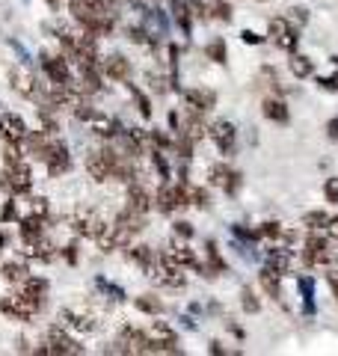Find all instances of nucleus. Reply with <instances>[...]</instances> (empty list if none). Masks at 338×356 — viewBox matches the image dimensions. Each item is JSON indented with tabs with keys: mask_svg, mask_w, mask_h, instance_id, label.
I'll use <instances>...</instances> for the list:
<instances>
[{
	"mask_svg": "<svg viewBox=\"0 0 338 356\" xmlns=\"http://www.w3.org/2000/svg\"><path fill=\"white\" fill-rule=\"evenodd\" d=\"M45 3H48V6H54V9H56V6L63 3V0H45Z\"/></svg>",
	"mask_w": 338,
	"mask_h": 356,
	"instance_id": "13d9d810",
	"label": "nucleus"
},
{
	"mask_svg": "<svg viewBox=\"0 0 338 356\" xmlns=\"http://www.w3.org/2000/svg\"><path fill=\"white\" fill-rule=\"evenodd\" d=\"M208 137L214 140V146H217L223 154H232L234 152V143H238V131L229 119H217L214 125H208Z\"/></svg>",
	"mask_w": 338,
	"mask_h": 356,
	"instance_id": "0eeeda50",
	"label": "nucleus"
},
{
	"mask_svg": "<svg viewBox=\"0 0 338 356\" xmlns=\"http://www.w3.org/2000/svg\"><path fill=\"white\" fill-rule=\"evenodd\" d=\"M18 285H21L18 291L24 294V297H30L33 303H36V306L42 309V303H45V294H48V282L39 280V276H27V280H24V282H18Z\"/></svg>",
	"mask_w": 338,
	"mask_h": 356,
	"instance_id": "6ab92c4d",
	"label": "nucleus"
},
{
	"mask_svg": "<svg viewBox=\"0 0 338 356\" xmlns=\"http://www.w3.org/2000/svg\"><path fill=\"white\" fill-rule=\"evenodd\" d=\"M241 39H243L246 44H261V42H264V36H258V33H252V30H243Z\"/></svg>",
	"mask_w": 338,
	"mask_h": 356,
	"instance_id": "8fccbe9b",
	"label": "nucleus"
},
{
	"mask_svg": "<svg viewBox=\"0 0 338 356\" xmlns=\"http://www.w3.org/2000/svg\"><path fill=\"white\" fill-rule=\"evenodd\" d=\"M205 54H208L214 63H220V65L229 63V54H225V42H223V39H214L208 48H205Z\"/></svg>",
	"mask_w": 338,
	"mask_h": 356,
	"instance_id": "e433bc0d",
	"label": "nucleus"
},
{
	"mask_svg": "<svg viewBox=\"0 0 338 356\" xmlns=\"http://www.w3.org/2000/svg\"><path fill=\"white\" fill-rule=\"evenodd\" d=\"M95 288H98V291H101V294H104V297H110V300H113V303H125V300H128V294H125V288H119L116 282H110V280H104V276H98V280H95Z\"/></svg>",
	"mask_w": 338,
	"mask_h": 356,
	"instance_id": "c756f323",
	"label": "nucleus"
},
{
	"mask_svg": "<svg viewBox=\"0 0 338 356\" xmlns=\"http://www.w3.org/2000/svg\"><path fill=\"white\" fill-rule=\"evenodd\" d=\"M303 261L309 267H326L330 264V243H326L323 229H309L306 243H303Z\"/></svg>",
	"mask_w": 338,
	"mask_h": 356,
	"instance_id": "f03ea898",
	"label": "nucleus"
},
{
	"mask_svg": "<svg viewBox=\"0 0 338 356\" xmlns=\"http://www.w3.org/2000/svg\"><path fill=\"white\" fill-rule=\"evenodd\" d=\"M172 18L190 36V27H193V6H190V0H172Z\"/></svg>",
	"mask_w": 338,
	"mask_h": 356,
	"instance_id": "a878e982",
	"label": "nucleus"
},
{
	"mask_svg": "<svg viewBox=\"0 0 338 356\" xmlns=\"http://www.w3.org/2000/svg\"><path fill=\"white\" fill-rule=\"evenodd\" d=\"M214 13H217V18H220V21H232V6H229V0H217Z\"/></svg>",
	"mask_w": 338,
	"mask_h": 356,
	"instance_id": "de8ad7c7",
	"label": "nucleus"
},
{
	"mask_svg": "<svg viewBox=\"0 0 338 356\" xmlns=\"http://www.w3.org/2000/svg\"><path fill=\"white\" fill-rule=\"evenodd\" d=\"M279 276H282V273H276L270 264L261 267V273H258V282H261V288H264V291L273 297V300L282 297V282H279Z\"/></svg>",
	"mask_w": 338,
	"mask_h": 356,
	"instance_id": "bb28decb",
	"label": "nucleus"
},
{
	"mask_svg": "<svg viewBox=\"0 0 338 356\" xmlns=\"http://www.w3.org/2000/svg\"><path fill=\"white\" fill-rule=\"evenodd\" d=\"M152 163H154V172L166 181V178H169V166H166V158H163L161 149H152Z\"/></svg>",
	"mask_w": 338,
	"mask_h": 356,
	"instance_id": "37998d69",
	"label": "nucleus"
},
{
	"mask_svg": "<svg viewBox=\"0 0 338 356\" xmlns=\"http://www.w3.org/2000/svg\"><path fill=\"white\" fill-rule=\"evenodd\" d=\"M60 321L65 327H72L77 332H92L95 330V321L89 318V315H81V312H74V309H63L60 312Z\"/></svg>",
	"mask_w": 338,
	"mask_h": 356,
	"instance_id": "412c9836",
	"label": "nucleus"
},
{
	"mask_svg": "<svg viewBox=\"0 0 338 356\" xmlns=\"http://www.w3.org/2000/svg\"><path fill=\"white\" fill-rule=\"evenodd\" d=\"M0 312H3L6 318H13V321H30V318L39 312V306L33 303L30 297H24L21 291H15V294H9V297L0 300Z\"/></svg>",
	"mask_w": 338,
	"mask_h": 356,
	"instance_id": "20e7f679",
	"label": "nucleus"
},
{
	"mask_svg": "<svg viewBox=\"0 0 338 356\" xmlns=\"http://www.w3.org/2000/svg\"><path fill=\"white\" fill-rule=\"evenodd\" d=\"M270 39L276 42V48L288 51V54H294L297 42H300V30L291 27V21L282 15V18H273V21H270Z\"/></svg>",
	"mask_w": 338,
	"mask_h": 356,
	"instance_id": "423d86ee",
	"label": "nucleus"
},
{
	"mask_svg": "<svg viewBox=\"0 0 338 356\" xmlns=\"http://www.w3.org/2000/svg\"><path fill=\"white\" fill-rule=\"evenodd\" d=\"M323 196H326V202L338 205V178H326L323 181Z\"/></svg>",
	"mask_w": 338,
	"mask_h": 356,
	"instance_id": "c03bdc74",
	"label": "nucleus"
},
{
	"mask_svg": "<svg viewBox=\"0 0 338 356\" xmlns=\"http://www.w3.org/2000/svg\"><path fill=\"white\" fill-rule=\"evenodd\" d=\"M45 166H48L51 175H63L65 170L72 166V158H69V146L63 140H56V134H51V143H48V152H45Z\"/></svg>",
	"mask_w": 338,
	"mask_h": 356,
	"instance_id": "39448f33",
	"label": "nucleus"
},
{
	"mask_svg": "<svg viewBox=\"0 0 338 356\" xmlns=\"http://www.w3.org/2000/svg\"><path fill=\"white\" fill-rule=\"evenodd\" d=\"M134 306H137L140 312H145V315H152V318H157V315H163V312H166V306L157 297H152V294L134 297Z\"/></svg>",
	"mask_w": 338,
	"mask_h": 356,
	"instance_id": "7c9ffc66",
	"label": "nucleus"
},
{
	"mask_svg": "<svg viewBox=\"0 0 338 356\" xmlns=\"http://www.w3.org/2000/svg\"><path fill=\"white\" fill-rule=\"evenodd\" d=\"M13 86L18 89L24 98H36L39 95V83H36V74H33L27 65H21V69L13 72Z\"/></svg>",
	"mask_w": 338,
	"mask_h": 356,
	"instance_id": "dca6fc26",
	"label": "nucleus"
},
{
	"mask_svg": "<svg viewBox=\"0 0 338 356\" xmlns=\"http://www.w3.org/2000/svg\"><path fill=\"white\" fill-rule=\"evenodd\" d=\"M131 95H134V102H137V107H140V116L149 119V116H152V102L143 95V89H137V86L131 83Z\"/></svg>",
	"mask_w": 338,
	"mask_h": 356,
	"instance_id": "a19ab883",
	"label": "nucleus"
},
{
	"mask_svg": "<svg viewBox=\"0 0 338 356\" xmlns=\"http://www.w3.org/2000/svg\"><path fill=\"white\" fill-rule=\"evenodd\" d=\"M211 184H217V187H223L225 193H238L241 191V175L232 170L229 163H214L211 166Z\"/></svg>",
	"mask_w": 338,
	"mask_h": 356,
	"instance_id": "9b49d317",
	"label": "nucleus"
},
{
	"mask_svg": "<svg viewBox=\"0 0 338 356\" xmlns=\"http://www.w3.org/2000/svg\"><path fill=\"white\" fill-rule=\"evenodd\" d=\"M232 235L238 238V241H246V243H255V241H261L264 235H261V229H246L243 222H234L232 226Z\"/></svg>",
	"mask_w": 338,
	"mask_h": 356,
	"instance_id": "c9c22d12",
	"label": "nucleus"
},
{
	"mask_svg": "<svg viewBox=\"0 0 338 356\" xmlns=\"http://www.w3.org/2000/svg\"><path fill=\"white\" fill-rule=\"evenodd\" d=\"M264 116L270 122H276V125H288L291 122V113H288V107H285L282 98H267L264 102Z\"/></svg>",
	"mask_w": 338,
	"mask_h": 356,
	"instance_id": "b1692460",
	"label": "nucleus"
},
{
	"mask_svg": "<svg viewBox=\"0 0 338 356\" xmlns=\"http://www.w3.org/2000/svg\"><path fill=\"white\" fill-rule=\"evenodd\" d=\"M261 235L264 238H285V241H291V238H294V235H291V232H285V229H282L279 226V222H264V226H261Z\"/></svg>",
	"mask_w": 338,
	"mask_h": 356,
	"instance_id": "79ce46f5",
	"label": "nucleus"
},
{
	"mask_svg": "<svg viewBox=\"0 0 338 356\" xmlns=\"http://www.w3.org/2000/svg\"><path fill=\"white\" fill-rule=\"evenodd\" d=\"M208 191L205 187H196V184H187V205H196V208H208Z\"/></svg>",
	"mask_w": 338,
	"mask_h": 356,
	"instance_id": "72a5a7b5",
	"label": "nucleus"
},
{
	"mask_svg": "<svg viewBox=\"0 0 338 356\" xmlns=\"http://www.w3.org/2000/svg\"><path fill=\"white\" fill-rule=\"evenodd\" d=\"M169 131H172V134H182V116H178L175 110L169 113Z\"/></svg>",
	"mask_w": 338,
	"mask_h": 356,
	"instance_id": "603ef678",
	"label": "nucleus"
},
{
	"mask_svg": "<svg viewBox=\"0 0 338 356\" xmlns=\"http://www.w3.org/2000/svg\"><path fill=\"white\" fill-rule=\"evenodd\" d=\"M86 172L92 175L95 181H107V178H113V166H110V161H107L104 149L86 154Z\"/></svg>",
	"mask_w": 338,
	"mask_h": 356,
	"instance_id": "2eb2a0df",
	"label": "nucleus"
},
{
	"mask_svg": "<svg viewBox=\"0 0 338 356\" xmlns=\"http://www.w3.org/2000/svg\"><path fill=\"white\" fill-rule=\"evenodd\" d=\"M128 39L137 42V44H145V42H149V30H145V27H128Z\"/></svg>",
	"mask_w": 338,
	"mask_h": 356,
	"instance_id": "49530a36",
	"label": "nucleus"
},
{
	"mask_svg": "<svg viewBox=\"0 0 338 356\" xmlns=\"http://www.w3.org/2000/svg\"><path fill=\"white\" fill-rule=\"evenodd\" d=\"M326 238H332V241H338V217H330V222H326Z\"/></svg>",
	"mask_w": 338,
	"mask_h": 356,
	"instance_id": "3c124183",
	"label": "nucleus"
},
{
	"mask_svg": "<svg viewBox=\"0 0 338 356\" xmlns=\"http://www.w3.org/2000/svg\"><path fill=\"white\" fill-rule=\"evenodd\" d=\"M202 116H205V113H199V110H190V113L187 116H182V134H187V137L190 140H202V137H205V119H202Z\"/></svg>",
	"mask_w": 338,
	"mask_h": 356,
	"instance_id": "aec40b11",
	"label": "nucleus"
},
{
	"mask_svg": "<svg viewBox=\"0 0 338 356\" xmlns=\"http://www.w3.org/2000/svg\"><path fill=\"white\" fill-rule=\"evenodd\" d=\"M42 72L51 83H69L72 81V69H69V60L65 57H51V54H42Z\"/></svg>",
	"mask_w": 338,
	"mask_h": 356,
	"instance_id": "1a4fd4ad",
	"label": "nucleus"
},
{
	"mask_svg": "<svg viewBox=\"0 0 338 356\" xmlns=\"http://www.w3.org/2000/svg\"><path fill=\"white\" fill-rule=\"evenodd\" d=\"M184 102L190 110H199V113H208V110L217 107V92L211 89H182Z\"/></svg>",
	"mask_w": 338,
	"mask_h": 356,
	"instance_id": "f8f14e48",
	"label": "nucleus"
},
{
	"mask_svg": "<svg viewBox=\"0 0 338 356\" xmlns=\"http://www.w3.org/2000/svg\"><path fill=\"white\" fill-rule=\"evenodd\" d=\"M291 72H294V77H312L314 74V63L306 57V54H294V57H291Z\"/></svg>",
	"mask_w": 338,
	"mask_h": 356,
	"instance_id": "2f4dec72",
	"label": "nucleus"
},
{
	"mask_svg": "<svg viewBox=\"0 0 338 356\" xmlns=\"http://www.w3.org/2000/svg\"><path fill=\"white\" fill-rule=\"evenodd\" d=\"M205 270H208V276L225 273V261L220 259V250L214 241H205Z\"/></svg>",
	"mask_w": 338,
	"mask_h": 356,
	"instance_id": "c85d7f7f",
	"label": "nucleus"
},
{
	"mask_svg": "<svg viewBox=\"0 0 338 356\" xmlns=\"http://www.w3.org/2000/svg\"><path fill=\"white\" fill-rule=\"evenodd\" d=\"M149 336L154 339L157 344V353H182V348H178V339H175V330L163 324V321H152V330H149Z\"/></svg>",
	"mask_w": 338,
	"mask_h": 356,
	"instance_id": "9d476101",
	"label": "nucleus"
},
{
	"mask_svg": "<svg viewBox=\"0 0 338 356\" xmlns=\"http://www.w3.org/2000/svg\"><path fill=\"white\" fill-rule=\"evenodd\" d=\"M175 152H178V158L182 161H190V154H193V140L187 137V134H175Z\"/></svg>",
	"mask_w": 338,
	"mask_h": 356,
	"instance_id": "58836bf2",
	"label": "nucleus"
},
{
	"mask_svg": "<svg viewBox=\"0 0 338 356\" xmlns=\"http://www.w3.org/2000/svg\"><path fill=\"white\" fill-rule=\"evenodd\" d=\"M326 134H330V140H338V116L330 119V125H326Z\"/></svg>",
	"mask_w": 338,
	"mask_h": 356,
	"instance_id": "5fc2aeb1",
	"label": "nucleus"
},
{
	"mask_svg": "<svg viewBox=\"0 0 338 356\" xmlns=\"http://www.w3.org/2000/svg\"><path fill=\"white\" fill-rule=\"evenodd\" d=\"M154 205V199H152V193L145 191V187L140 184V181H131L128 184V205L125 208H131L134 214H149V208Z\"/></svg>",
	"mask_w": 338,
	"mask_h": 356,
	"instance_id": "ddd939ff",
	"label": "nucleus"
},
{
	"mask_svg": "<svg viewBox=\"0 0 338 356\" xmlns=\"http://www.w3.org/2000/svg\"><path fill=\"white\" fill-rule=\"evenodd\" d=\"M3 161H6V170H3V175H0V184L6 187V193L9 196H24V193H30L33 191V172H30L27 161L21 158V146L6 143Z\"/></svg>",
	"mask_w": 338,
	"mask_h": 356,
	"instance_id": "f257e3e1",
	"label": "nucleus"
},
{
	"mask_svg": "<svg viewBox=\"0 0 338 356\" xmlns=\"http://www.w3.org/2000/svg\"><path fill=\"white\" fill-rule=\"evenodd\" d=\"M285 18L291 21V27L300 30V27H306V24H309V9L294 6V9H288V15H285Z\"/></svg>",
	"mask_w": 338,
	"mask_h": 356,
	"instance_id": "4c0bfd02",
	"label": "nucleus"
},
{
	"mask_svg": "<svg viewBox=\"0 0 338 356\" xmlns=\"http://www.w3.org/2000/svg\"><path fill=\"white\" fill-rule=\"evenodd\" d=\"M297 288H300V297H303V315H314V280L312 276H300L297 280Z\"/></svg>",
	"mask_w": 338,
	"mask_h": 356,
	"instance_id": "cd10ccee",
	"label": "nucleus"
},
{
	"mask_svg": "<svg viewBox=\"0 0 338 356\" xmlns=\"http://www.w3.org/2000/svg\"><path fill=\"white\" fill-rule=\"evenodd\" d=\"M104 226H107V222H101L95 214H81L74 220V232H77V235H83V238H98Z\"/></svg>",
	"mask_w": 338,
	"mask_h": 356,
	"instance_id": "5701e85b",
	"label": "nucleus"
},
{
	"mask_svg": "<svg viewBox=\"0 0 338 356\" xmlns=\"http://www.w3.org/2000/svg\"><path fill=\"white\" fill-rule=\"evenodd\" d=\"M172 232H175V238H182V241H190V238L196 235V232H193V226H190L187 220H178L175 226H172Z\"/></svg>",
	"mask_w": 338,
	"mask_h": 356,
	"instance_id": "a18cd8bd",
	"label": "nucleus"
},
{
	"mask_svg": "<svg viewBox=\"0 0 338 356\" xmlns=\"http://www.w3.org/2000/svg\"><path fill=\"white\" fill-rule=\"evenodd\" d=\"M27 264L24 261H9V264H3V280L6 282H24L27 280Z\"/></svg>",
	"mask_w": 338,
	"mask_h": 356,
	"instance_id": "473e14b6",
	"label": "nucleus"
},
{
	"mask_svg": "<svg viewBox=\"0 0 338 356\" xmlns=\"http://www.w3.org/2000/svg\"><path fill=\"white\" fill-rule=\"evenodd\" d=\"M326 282H330L332 294H335V300H338V270H326Z\"/></svg>",
	"mask_w": 338,
	"mask_h": 356,
	"instance_id": "864d4df0",
	"label": "nucleus"
},
{
	"mask_svg": "<svg viewBox=\"0 0 338 356\" xmlns=\"http://www.w3.org/2000/svg\"><path fill=\"white\" fill-rule=\"evenodd\" d=\"M39 353H60V356H77L83 353V348L77 344L69 332H65L60 324H54L48 330V348H39Z\"/></svg>",
	"mask_w": 338,
	"mask_h": 356,
	"instance_id": "7ed1b4c3",
	"label": "nucleus"
},
{
	"mask_svg": "<svg viewBox=\"0 0 338 356\" xmlns=\"http://www.w3.org/2000/svg\"><path fill=\"white\" fill-rule=\"evenodd\" d=\"M326 222H330L326 211H306V214H303V226L306 229H326Z\"/></svg>",
	"mask_w": 338,
	"mask_h": 356,
	"instance_id": "f704fd0d",
	"label": "nucleus"
},
{
	"mask_svg": "<svg viewBox=\"0 0 338 356\" xmlns=\"http://www.w3.org/2000/svg\"><path fill=\"white\" fill-rule=\"evenodd\" d=\"M143 18H145V24H149V36H152L149 42H157L169 33V21L161 9H143Z\"/></svg>",
	"mask_w": 338,
	"mask_h": 356,
	"instance_id": "a211bd4d",
	"label": "nucleus"
},
{
	"mask_svg": "<svg viewBox=\"0 0 338 356\" xmlns=\"http://www.w3.org/2000/svg\"><path fill=\"white\" fill-rule=\"evenodd\" d=\"M211 353H214V356H225V350L220 348V341H211Z\"/></svg>",
	"mask_w": 338,
	"mask_h": 356,
	"instance_id": "4d7b16f0",
	"label": "nucleus"
},
{
	"mask_svg": "<svg viewBox=\"0 0 338 356\" xmlns=\"http://www.w3.org/2000/svg\"><path fill=\"white\" fill-rule=\"evenodd\" d=\"M3 220H15V202H9V205L3 208Z\"/></svg>",
	"mask_w": 338,
	"mask_h": 356,
	"instance_id": "6e6d98bb",
	"label": "nucleus"
},
{
	"mask_svg": "<svg viewBox=\"0 0 338 356\" xmlns=\"http://www.w3.org/2000/svg\"><path fill=\"white\" fill-rule=\"evenodd\" d=\"M101 72H104L110 81H128L131 74V63L122 57V54H113V57H107L104 63H101Z\"/></svg>",
	"mask_w": 338,
	"mask_h": 356,
	"instance_id": "f3484780",
	"label": "nucleus"
},
{
	"mask_svg": "<svg viewBox=\"0 0 338 356\" xmlns=\"http://www.w3.org/2000/svg\"><path fill=\"white\" fill-rule=\"evenodd\" d=\"M318 86L326 92H338V77H318Z\"/></svg>",
	"mask_w": 338,
	"mask_h": 356,
	"instance_id": "09e8293b",
	"label": "nucleus"
},
{
	"mask_svg": "<svg viewBox=\"0 0 338 356\" xmlns=\"http://www.w3.org/2000/svg\"><path fill=\"white\" fill-rule=\"evenodd\" d=\"M267 264L273 267L276 273H291L294 270V264H297V255L294 250H288V247H273V250H267Z\"/></svg>",
	"mask_w": 338,
	"mask_h": 356,
	"instance_id": "4468645a",
	"label": "nucleus"
},
{
	"mask_svg": "<svg viewBox=\"0 0 338 356\" xmlns=\"http://www.w3.org/2000/svg\"><path fill=\"white\" fill-rule=\"evenodd\" d=\"M128 259H131L134 264H140V270H143L145 276H152L154 261H157V252H154L152 247H134V250H128Z\"/></svg>",
	"mask_w": 338,
	"mask_h": 356,
	"instance_id": "4be33fe9",
	"label": "nucleus"
},
{
	"mask_svg": "<svg viewBox=\"0 0 338 356\" xmlns=\"http://www.w3.org/2000/svg\"><path fill=\"white\" fill-rule=\"evenodd\" d=\"M42 226H45V217H42V214H36V211H33L30 217L21 220V238H24V243L42 238Z\"/></svg>",
	"mask_w": 338,
	"mask_h": 356,
	"instance_id": "393cba45",
	"label": "nucleus"
},
{
	"mask_svg": "<svg viewBox=\"0 0 338 356\" xmlns=\"http://www.w3.org/2000/svg\"><path fill=\"white\" fill-rule=\"evenodd\" d=\"M241 306H243L246 315H255V312L261 309V303H258V297L252 294V288H243V291H241Z\"/></svg>",
	"mask_w": 338,
	"mask_h": 356,
	"instance_id": "ea45409f",
	"label": "nucleus"
},
{
	"mask_svg": "<svg viewBox=\"0 0 338 356\" xmlns=\"http://www.w3.org/2000/svg\"><path fill=\"white\" fill-rule=\"evenodd\" d=\"M0 137H3L6 143H13V146H24L30 131H27V122L15 116V113H3L0 116Z\"/></svg>",
	"mask_w": 338,
	"mask_h": 356,
	"instance_id": "6e6552de",
	"label": "nucleus"
}]
</instances>
